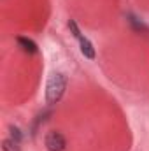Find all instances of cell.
<instances>
[{
	"label": "cell",
	"mask_w": 149,
	"mask_h": 151,
	"mask_svg": "<svg viewBox=\"0 0 149 151\" xmlns=\"http://www.w3.org/2000/svg\"><path fill=\"white\" fill-rule=\"evenodd\" d=\"M69 28H70L72 35H74V37L77 39V42H79V49H81V53H82L88 60H93V58H95V47H93L91 40L81 34V30H79V27H77V23H75L74 19L69 21Z\"/></svg>",
	"instance_id": "obj_2"
},
{
	"label": "cell",
	"mask_w": 149,
	"mask_h": 151,
	"mask_svg": "<svg viewBox=\"0 0 149 151\" xmlns=\"http://www.w3.org/2000/svg\"><path fill=\"white\" fill-rule=\"evenodd\" d=\"M44 144L47 151H65L67 148V141L62 132H49L44 139Z\"/></svg>",
	"instance_id": "obj_3"
},
{
	"label": "cell",
	"mask_w": 149,
	"mask_h": 151,
	"mask_svg": "<svg viewBox=\"0 0 149 151\" xmlns=\"http://www.w3.org/2000/svg\"><path fill=\"white\" fill-rule=\"evenodd\" d=\"M11 139H14V141L21 142L23 135H21V132H19V128H18V127H12V128H11Z\"/></svg>",
	"instance_id": "obj_7"
},
{
	"label": "cell",
	"mask_w": 149,
	"mask_h": 151,
	"mask_svg": "<svg viewBox=\"0 0 149 151\" xmlns=\"http://www.w3.org/2000/svg\"><path fill=\"white\" fill-rule=\"evenodd\" d=\"M16 42H18V46L27 53V55H37L39 53V46L32 40V39L28 37H18L16 39Z\"/></svg>",
	"instance_id": "obj_4"
},
{
	"label": "cell",
	"mask_w": 149,
	"mask_h": 151,
	"mask_svg": "<svg viewBox=\"0 0 149 151\" xmlns=\"http://www.w3.org/2000/svg\"><path fill=\"white\" fill-rule=\"evenodd\" d=\"M128 18H130L128 21L132 23V27H133V28H137V30H148V27H146L139 18H135V16H128Z\"/></svg>",
	"instance_id": "obj_6"
},
{
	"label": "cell",
	"mask_w": 149,
	"mask_h": 151,
	"mask_svg": "<svg viewBox=\"0 0 149 151\" xmlns=\"http://www.w3.org/2000/svg\"><path fill=\"white\" fill-rule=\"evenodd\" d=\"M2 150L4 151H21V146H19V142L14 141V139H5V141L2 142Z\"/></svg>",
	"instance_id": "obj_5"
},
{
	"label": "cell",
	"mask_w": 149,
	"mask_h": 151,
	"mask_svg": "<svg viewBox=\"0 0 149 151\" xmlns=\"http://www.w3.org/2000/svg\"><path fill=\"white\" fill-rule=\"evenodd\" d=\"M67 76L62 74V72H54V74L49 77L47 84H46V100L47 104H58L62 100V97L65 95V90H67Z\"/></svg>",
	"instance_id": "obj_1"
}]
</instances>
